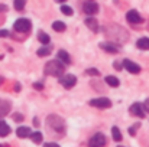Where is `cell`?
Masks as SVG:
<instances>
[{"mask_svg": "<svg viewBox=\"0 0 149 147\" xmlns=\"http://www.w3.org/2000/svg\"><path fill=\"white\" fill-rule=\"evenodd\" d=\"M103 30H104L106 36H107L110 41L116 42V43H123V42H126L127 38H129V36H127V32H126L123 28L117 26V25H109V26H106Z\"/></svg>", "mask_w": 149, "mask_h": 147, "instance_id": "1", "label": "cell"}, {"mask_svg": "<svg viewBox=\"0 0 149 147\" xmlns=\"http://www.w3.org/2000/svg\"><path fill=\"white\" fill-rule=\"evenodd\" d=\"M47 126L55 134H64L65 133V121L61 117L55 115V114H51L49 117L47 118Z\"/></svg>", "mask_w": 149, "mask_h": 147, "instance_id": "2", "label": "cell"}, {"mask_svg": "<svg viewBox=\"0 0 149 147\" xmlns=\"http://www.w3.org/2000/svg\"><path fill=\"white\" fill-rule=\"evenodd\" d=\"M65 68H64V63L59 61V59H55V61H49L47 65H45V74L51 75V77H61L64 74Z\"/></svg>", "mask_w": 149, "mask_h": 147, "instance_id": "3", "label": "cell"}, {"mask_svg": "<svg viewBox=\"0 0 149 147\" xmlns=\"http://www.w3.org/2000/svg\"><path fill=\"white\" fill-rule=\"evenodd\" d=\"M13 28H15V30H16V32L26 33V32H29V30H31L32 25H31V20H29V19H23V17H22V19H17V20L15 22Z\"/></svg>", "mask_w": 149, "mask_h": 147, "instance_id": "4", "label": "cell"}, {"mask_svg": "<svg viewBox=\"0 0 149 147\" xmlns=\"http://www.w3.org/2000/svg\"><path fill=\"white\" fill-rule=\"evenodd\" d=\"M104 146H106V136L103 133H96L88 141V147H104Z\"/></svg>", "mask_w": 149, "mask_h": 147, "instance_id": "5", "label": "cell"}, {"mask_svg": "<svg viewBox=\"0 0 149 147\" xmlns=\"http://www.w3.org/2000/svg\"><path fill=\"white\" fill-rule=\"evenodd\" d=\"M91 107H96V108H110L111 107V101L109 99V98H94V99H91L90 102H88Z\"/></svg>", "mask_w": 149, "mask_h": 147, "instance_id": "6", "label": "cell"}, {"mask_svg": "<svg viewBox=\"0 0 149 147\" xmlns=\"http://www.w3.org/2000/svg\"><path fill=\"white\" fill-rule=\"evenodd\" d=\"M59 82H61V85H62L64 88L70 90V88H72V87H74V85L77 84V78H75V77H74L72 74H67V75L61 77Z\"/></svg>", "mask_w": 149, "mask_h": 147, "instance_id": "7", "label": "cell"}, {"mask_svg": "<svg viewBox=\"0 0 149 147\" xmlns=\"http://www.w3.org/2000/svg\"><path fill=\"white\" fill-rule=\"evenodd\" d=\"M83 10H84V13H87V14L93 16V14L99 13V4H97L96 1H93V0L86 1V3H84V6H83Z\"/></svg>", "mask_w": 149, "mask_h": 147, "instance_id": "8", "label": "cell"}, {"mask_svg": "<svg viewBox=\"0 0 149 147\" xmlns=\"http://www.w3.org/2000/svg\"><path fill=\"white\" fill-rule=\"evenodd\" d=\"M126 19H127V22H129V23H132V25L142 23V17H141L139 12H138V10H135V9H132V10H129V12L126 13Z\"/></svg>", "mask_w": 149, "mask_h": 147, "instance_id": "9", "label": "cell"}, {"mask_svg": "<svg viewBox=\"0 0 149 147\" xmlns=\"http://www.w3.org/2000/svg\"><path fill=\"white\" fill-rule=\"evenodd\" d=\"M130 114L135 115V117H141V118H143V117H145V108H143V104H141V102H135V104H132V107H130Z\"/></svg>", "mask_w": 149, "mask_h": 147, "instance_id": "10", "label": "cell"}, {"mask_svg": "<svg viewBox=\"0 0 149 147\" xmlns=\"http://www.w3.org/2000/svg\"><path fill=\"white\" fill-rule=\"evenodd\" d=\"M123 68L127 69L130 74H139V72H141V66H139L138 63L129 61V59H125V61H123Z\"/></svg>", "mask_w": 149, "mask_h": 147, "instance_id": "11", "label": "cell"}, {"mask_svg": "<svg viewBox=\"0 0 149 147\" xmlns=\"http://www.w3.org/2000/svg\"><path fill=\"white\" fill-rule=\"evenodd\" d=\"M100 48L103 49V50H106V52H109V53H117L120 49L116 46V43H110V42H101L100 43Z\"/></svg>", "mask_w": 149, "mask_h": 147, "instance_id": "12", "label": "cell"}, {"mask_svg": "<svg viewBox=\"0 0 149 147\" xmlns=\"http://www.w3.org/2000/svg\"><path fill=\"white\" fill-rule=\"evenodd\" d=\"M86 26L88 29H91L93 32H99V22L94 17H87L86 19Z\"/></svg>", "mask_w": 149, "mask_h": 147, "instance_id": "13", "label": "cell"}, {"mask_svg": "<svg viewBox=\"0 0 149 147\" xmlns=\"http://www.w3.org/2000/svg\"><path fill=\"white\" fill-rule=\"evenodd\" d=\"M16 134H17V137H20V139H26V137H31L32 131H31L29 127H19V128L16 130Z\"/></svg>", "mask_w": 149, "mask_h": 147, "instance_id": "14", "label": "cell"}, {"mask_svg": "<svg viewBox=\"0 0 149 147\" xmlns=\"http://www.w3.org/2000/svg\"><path fill=\"white\" fill-rule=\"evenodd\" d=\"M10 111V102L9 101H0V118L7 115Z\"/></svg>", "mask_w": 149, "mask_h": 147, "instance_id": "15", "label": "cell"}, {"mask_svg": "<svg viewBox=\"0 0 149 147\" xmlns=\"http://www.w3.org/2000/svg\"><path fill=\"white\" fill-rule=\"evenodd\" d=\"M58 59L62 62V63H71V56L68 55L67 50H58Z\"/></svg>", "mask_w": 149, "mask_h": 147, "instance_id": "16", "label": "cell"}, {"mask_svg": "<svg viewBox=\"0 0 149 147\" xmlns=\"http://www.w3.org/2000/svg\"><path fill=\"white\" fill-rule=\"evenodd\" d=\"M136 46L142 50H149V38H141L136 42Z\"/></svg>", "mask_w": 149, "mask_h": 147, "instance_id": "17", "label": "cell"}, {"mask_svg": "<svg viewBox=\"0 0 149 147\" xmlns=\"http://www.w3.org/2000/svg\"><path fill=\"white\" fill-rule=\"evenodd\" d=\"M10 133V127L7 126V123L0 121V137H6Z\"/></svg>", "mask_w": 149, "mask_h": 147, "instance_id": "18", "label": "cell"}, {"mask_svg": "<svg viewBox=\"0 0 149 147\" xmlns=\"http://www.w3.org/2000/svg\"><path fill=\"white\" fill-rule=\"evenodd\" d=\"M65 23L64 22H61V20H55L54 23H52V29L55 30V32H64L65 30Z\"/></svg>", "mask_w": 149, "mask_h": 147, "instance_id": "19", "label": "cell"}, {"mask_svg": "<svg viewBox=\"0 0 149 147\" xmlns=\"http://www.w3.org/2000/svg\"><path fill=\"white\" fill-rule=\"evenodd\" d=\"M106 82H107V85H110V87H119V84H120V81H119L116 77H113V75L106 77Z\"/></svg>", "mask_w": 149, "mask_h": 147, "instance_id": "20", "label": "cell"}, {"mask_svg": "<svg viewBox=\"0 0 149 147\" xmlns=\"http://www.w3.org/2000/svg\"><path fill=\"white\" fill-rule=\"evenodd\" d=\"M31 139H32V141H33L35 144H39V143H42V133L35 131V133L31 134Z\"/></svg>", "mask_w": 149, "mask_h": 147, "instance_id": "21", "label": "cell"}, {"mask_svg": "<svg viewBox=\"0 0 149 147\" xmlns=\"http://www.w3.org/2000/svg\"><path fill=\"white\" fill-rule=\"evenodd\" d=\"M38 39L41 41V43H44V45H48L49 43V36L45 33V32H39V35H38Z\"/></svg>", "mask_w": 149, "mask_h": 147, "instance_id": "22", "label": "cell"}, {"mask_svg": "<svg viewBox=\"0 0 149 147\" xmlns=\"http://www.w3.org/2000/svg\"><path fill=\"white\" fill-rule=\"evenodd\" d=\"M111 134H113V139L116 141H122V133H120V130L117 127H113L111 128Z\"/></svg>", "mask_w": 149, "mask_h": 147, "instance_id": "23", "label": "cell"}, {"mask_svg": "<svg viewBox=\"0 0 149 147\" xmlns=\"http://www.w3.org/2000/svg\"><path fill=\"white\" fill-rule=\"evenodd\" d=\"M51 53V46H42V48L38 50V56H47V55H49Z\"/></svg>", "mask_w": 149, "mask_h": 147, "instance_id": "24", "label": "cell"}, {"mask_svg": "<svg viewBox=\"0 0 149 147\" xmlns=\"http://www.w3.org/2000/svg\"><path fill=\"white\" fill-rule=\"evenodd\" d=\"M25 4H26V0H15V9L19 10V12L23 10Z\"/></svg>", "mask_w": 149, "mask_h": 147, "instance_id": "25", "label": "cell"}, {"mask_svg": "<svg viewBox=\"0 0 149 147\" xmlns=\"http://www.w3.org/2000/svg\"><path fill=\"white\" fill-rule=\"evenodd\" d=\"M61 12H62L65 16H72V13H74L70 6H62V7H61Z\"/></svg>", "mask_w": 149, "mask_h": 147, "instance_id": "26", "label": "cell"}, {"mask_svg": "<svg viewBox=\"0 0 149 147\" xmlns=\"http://www.w3.org/2000/svg\"><path fill=\"white\" fill-rule=\"evenodd\" d=\"M86 72H87L88 75H94V77H99V75H100V71H97L96 68H88Z\"/></svg>", "mask_w": 149, "mask_h": 147, "instance_id": "27", "label": "cell"}, {"mask_svg": "<svg viewBox=\"0 0 149 147\" xmlns=\"http://www.w3.org/2000/svg\"><path fill=\"white\" fill-rule=\"evenodd\" d=\"M141 127V124H135L130 130H129V133H130V136H135V131H136V128H139Z\"/></svg>", "mask_w": 149, "mask_h": 147, "instance_id": "28", "label": "cell"}, {"mask_svg": "<svg viewBox=\"0 0 149 147\" xmlns=\"http://www.w3.org/2000/svg\"><path fill=\"white\" fill-rule=\"evenodd\" d=\"M13 118H15V121H22V120H23L22 114H15V115H13Z\"/></svg>", "mask_w": 149, "mask_h": 147, "instance_id": "29", "label": "cell"}, {"mask_svg": "<svg viewBox=\"0 0 149 147\" xmlns=\"http://www.w3.org/2000/svg\"><path fill=\"white\" fill-rule=\"evenodd\" d=\"M33 88H36V90H42L44 85H42L41 82H35V84H33Z\"/></svg>", "mask_w": 149, "mask_h": 147, "instance_id": "30", "label": "cell"}, {"mask_svg": "<svg viewBox=\"0 0 149 147\" xmlns=\"http://www.w3.org/2000/svg\"><path fill=\"white\" fill-rule=\"evenodd\" d=\"M143 108H145V111H146V112H149V98L143 102Z\"/></svg>", "mask_w": 149, "mask_h": 147, "instance_id": "31", "label": "cell"}, {"mask_svg": "<svg viewBox=\"0 0 149 147\" xmlns=\"http://www.w3.org/2000/svg\"><path fill=\"white\" fill-rule=\"evenodd\" d=\"M44 147H61V146L56 144V143H47V144H44Z\"/></svg>", "mask_w": 149, "mask_h": 147, "instance_id": "32", "label": "cell"}, {"mask_svg": "<svg viewBox=\"0 0 149 147\" xmlns=\"http://www.w3.org/2000/svg\"><path fill=\"white\" fill-rule=\"evenodd\" d=\"M9 36V32L7 30H0V38H6Z\"/></svg>", "mask_w": 149, "mask_h": 147, "instance_id": "33", "label": "cell"}, {"mask_svg": "<svg viewBox=\"0 0 149 147\" xmlns=\"http://www.w3.org/2000/svg\"><path fill=\"white\" fill-rule=\"evenodd\" d=\"M113 65H114V68H117V71H122V66H120V63H117V62H114Z\"/></svg>", "mask_w": 149, "mask_h": 147, "instance_id": "34", "label": "cell"}, {"mask_svg": "<svg viewBox=\"0 0 149 147\" xmlns=\"http://www.w3.org/2000/svg\"><path fill=\"white\" fill-rule=\"evenodd\" d=\"M55 1H58V3H64L65 0H55Z\"/></svg>", "mask_w": 149, "mask_h": 147, "instance_id": "35", "label": "cell"}, {"mask_svg": "<svg viewBox=\"0 0 149 147\" xmlns=\"http://www.w3.org/2000/svg\"><path fill=\"white\" fill-rule=\"evenodd\" d=\"M1 81H3V78H1V77H0V84H1Z\"/></svg>", "mask_w": 149, "mask_h": 147, "instance_id": "36", "label": "cell"}, {"mask_svg": "<svg viewBox=\"0 0 149 147\" xmlns=\"http://www.w3.org/2000/svg\"><path fill=\"white\" fill-rule=\"evenodd\" d=\"M0 147H6V146H4V144H0Z\"/></svg>", "mask_w": 149, "mask_h": 147, "instance_id": "37", "label": "cell"}, {"mask_svg": "<svg viewBox=\"0 0 149 147\" xmlns=\"http://www.w3.org/2000/svg\"><path fill=\"white\" fill-rule=\"evenodd\" d=\"M119 147H122V146H119Z\"/></svg>", "mask_w": 149, "mask_h": 147, "instance_id": "38", "label": "cell"}]
</instances>
